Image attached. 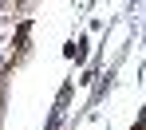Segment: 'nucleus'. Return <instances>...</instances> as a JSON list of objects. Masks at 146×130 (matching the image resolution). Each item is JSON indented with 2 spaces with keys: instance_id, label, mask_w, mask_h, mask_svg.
I'll return each instance as SVG.
<instances>
[{
  "instance_id": "obj_1",
  "label": "nucleus",
  "mask_w": 146,
  "mask_h": 130,
  "mask_svg": "<svg viewBox=\"0 0 146 130\" xmlns=\"http://www.w3.org/2000/svg\"><path fill=\"white\" fill-rule=\"evenodd\" d=\"M67 55H71V59H83V55H87V40H79V44H67Z\"/></svg>"
}]
</instances>
